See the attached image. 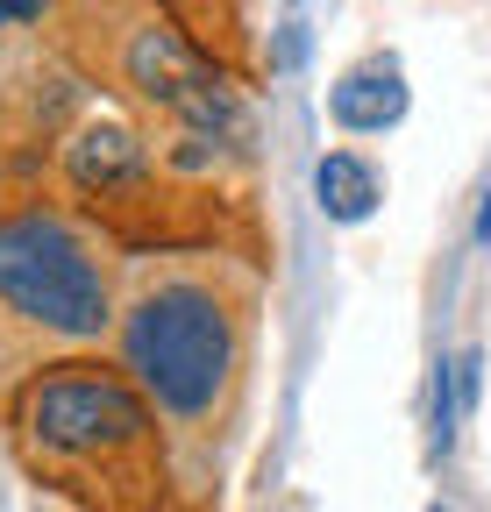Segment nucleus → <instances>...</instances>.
<instances>
[{
  "mask_svg": "<svg viewBox=\"0 0 491 512\" xmlns=\"http://www.w3.org/2000/svg\"><path fill=\"white\" fill-rule=\"evenodd\" d=\"M250 306H257V285L228 264H207V256L150 264L121 306V377L157 413L164 456L178 484L193 491H207L221 441L235 434V413H242Z\"/></svg>",
  "mask_w": 491,
  "mask_h": 512,
  "instance_id": "obj_1",
  "label": "nucleus"
},
{
  "mask_svg": "<svg viewBox=\"0 0 491 512\" xmlns=\"http://www.w3.org/2000/svg\"><path fill=\"white\" fill-rule=\"evenodd\" d=\"M22 463L86 512H157L171 456L143 392L107 363H57L15 392Z\"/></svg>",
  "mask_w": 491,
  "mask_h": 512,
  "instance_id": "obj_2",
  "label": "nucleus"
},
{
  "mask_svg": "<svg viewBox=\"0 0 491 512\" xmlns=\"http://www.w3.org/2000/svg\"><path fill=\"white\" fill-rule=\"evenodd\" d=\"M107 328L114 278L100 242L50 207L0 221V363H29L36 349H86Z\"/></svg>",
  "mask_w": 491,
  "mask_h": 512,
  "instance_id": "obj_3",
  "label": "nucleus"
},
{
  "mask_svg": "<svg viewBox=\"0 0 491 512\" xmlns=\"http://www.w3.org/2000/svg\"><path fill=\"white\" fill-rule=\"evenodd\" d=\"M65 171H72L79 192H100V200H107V192L143 185L150 150H143L136 128H121V121H86V128H72V143H65Z\"/></svg>",
  "mask_w": 491,
  "mask_h": 512,
  "instance_id": "obj_4",
  "label": "nucleus"
},
{
  "mask_svg": "<svg viewBox=\"0 0 491 512\" xmlns=\"http://www.w3.org/2000/svg\"><path fill=\"white\" fill-rule=\"evenodd\" d=\"M328 114L349 136H385V128L406 114V72L392 57H363L328 86Z\"/></svg>",
  "mask_w": 491,
  "mask_h": 512,
  "instance_id": "obj_5",
  "label": "nucleus"
},
{
  "mask_svg": "<svg viewBox=\"0 0 491 512\" xmlns=\"http://www.w3.org/2000/svg\"><path fill=\"white\" fill-rule=\"evenodd\" d=\"M314 192H321V214L328 221H371L378 200H385V178H378V164H363L356 150H328L321 171H314Z\"/></svg>",
  "mask_w": 491,
  "mask_h": 512,
  "instance_id": "obj_6",
  "label": "nucleus"
},
{
  "mask_svg": "<svg viewBox=\"0 0 491 512\" xmlns=\"http://www.w3.org/2000/svg\"><path fill=\"white\" fill-rule=\"evenodd\" d=\"M22 22H43V0H0V29H22Z\"/></svg>",
  "mask_w": 491,
  "mask_h": 512,
  "instance_id": "obj_7",
  "label": "nucleus"
},
{
  "mask_svg": "<svg viewBox=\"0 0 491 512\" xmlns=\"http://www.w3.org/2000/svg\"><path fill=\"white\" fill-rule=\"evenodd\" d=\"M427 512H442V505H427Z\"/></svg>",
  "mask_w": 491,
  "mask_h": 512,
  "instance_id": "obj_8",
  "label": "nucleus"
}]
</instances>
